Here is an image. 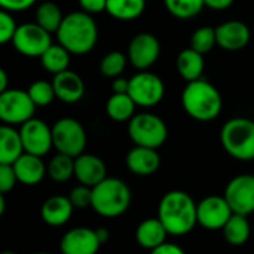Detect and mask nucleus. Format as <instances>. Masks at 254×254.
I'll list each match as a JSON object with an SVG mask.
<instances>
[{
	"mask_svg": "<svg viewBox=\"0 0 254 254\" xmlns=\"http://www.w3.org/2000/svg\"><path fill=\"white\" fill-rule=\"evenodd\" d=\"M198 204L183 190L167 192L158 207V219L165 226L168 235H188L198 225Z\"/></svg>",
	"mask_w": 254,
	"mask_h": 254,
	"instance_id": "nucleus-1",
	"label": "nucleus"
},
{
	"mask_svg": "<svg viewBox=\"0 0 254 254\" xmlns=\"http://www.w3.org/2000/svg\"><path fill=\"white\" fill-rule=\"evenodd\" d=\"M57 34V40L71 55L91 52L98 42V25L92 15L74 10L64 16Z\"/></svg>",
	"mask_w": 254,
	"mask_h": 254,
	"instance_id": "nucleus-2",
	"label": "nucleus"
},
{
	"mask_svg": "<svg viewBox=\"0 0 254 254\" xmlns=\"http://www.w3.org/2000/svg\"><path fill=\"white\" fill-rule=\"evenodd\" d=\"M182 106L185 112L198 122L214 121L223 106L219 89L205 79L188 82L182 92Z\"/></svg>",
	"mask_w": 254,
	"mask_h": 254,
	"instance_id": "nucleus-3",
	"label": "nucleus"
},
{
	"mask_svg": "<svg viewBox=\"0 0 254 254\" xmlns=\"http://www.w3.org/2000/svg\"><path fill=\"white\" fill-rule=\"evenodd\" d=\"M131 189L116 177H106L92 188V208L103 217H119L131 205Z\"/></svg>",
	"mask_w": 254,
	"mask_h": 254,
	"instance_id": "nucleus-4",
	"label": "nucleus"
},
{
	"mask_svg": "<svg viewBox=\"0 0 254 254\" xmlns=\"http://www.w3.org/2000/svg\"><path fill=\"white\" fill-rule=\"evenodd\" d=\"M220 143L225 152L238 161L254 159V121L232 118L220 129Z\"/></svg>",
	"mask_w": 254,
	"mask_h": 254,
	"instance_id": "nucleus-5",
	"label": "nucleus"
},
{
	"mask_svg": "<svg viewBox=\"0 0 254 254\" xmlns=\"http://www.w3.org/2000/svg\"><path fill=\"white\" fill-rule=\"evenodd\" d=\"M128 135L135 146L158 149L168 138V128L162 118L155 113H135L128 122Z\"/></svg>",
	"mask_w": 254,
	"mask_h": 254,
	"instance_id": "nucleus-6",
	"label": "nucleus"
},
{
	"mask_svg": "<svg viewBox=\"0 0 254 254\" xmlns=\"http://www.w3.org/2000/svg\"><path fill=\"white\" fill-rule=\"evenodd\" d=\"M52 140L54 149L58 153L77 158L85 153L86 147V131L83 125L73 118H61L52 125Z\"/></svg>",
	"mask_w": 254,
	"mask_h": 254,
	"instance_id": "nucleus-7",
	"label": "nucleus"
},
{
	"mask_svg": "<svg viewBox=\"0 0 254 254\" xmlns=\"http://www.w3.org/2000/svg\"><path fill=\"white\" fill-rule=\"evenodd\" d=\"M36 104L28 91L9 88L0 92V119L6 125H22L34 118Z\"/></svg>",
	"mask_w": 254,
	"mask_h": 254,
	"instance_id": "nucleus-8",
	"label": "nucleus"
},
{
	"mask_svg": "<svg viewBox=\"0 0 254 254\" xmlns=\"http://www.w3.org/2000/svg\"><path fill=\"white\" fill-rule=\"evenodd\" d=\"M129 97L137 107H153L159 104L165 95V85L162 79L150 71H138L129 79Z\"/></svg>",
	"mask_w": 254,
	"mask_h": 254,
	"instance_id": "nucleus-9",
	"label": "nucleus"
},
{
	"mask_svg": "<svg viewBox=\"0 0 254 254\" xmlns=\"http://www.w3.org/2000/svg\"><path fill=\"white\" fill-rule=\"evenodd\" d=\"M12 43L21 55L30 58H40L45 51L52 45V37L51 33L40 27L37 22H24L18 25Z\"/></svg>",
	"mask_w": 254,
	"mask_h": 254,
	"instance_id": "nucleus-10",
	"label": "nucleus"
},
{
	"mask_svg": "<svg viewBox=\"0 0 254 254\" xmlns=\"http://www.w3.org/2000/svg\"><path fill=\"white\" fill-rule=\"evenodd\" d=\"M159 55H161V43L155 34L147 31L135 34L131 39L127 51L128 61L134 68L140 71L150 68L158 61Z\"/></svg>",
	"mask_w": 254,
	"mask_h": 254,
	"instance_id": "nucleus-11",
	"label": "nucleus"
},
{
	"mask_svg": "<svg viewBox=\"0 0 254 254\" xmlns=\"http://www.w3.org/2000/svg\"><path fill=\"white\" fill-rule=\"evenodd\" d=\"M21 140L24 150L36 156H45L54 147L52 127H49L42 119L33 118L19 127Z\"/></svg>",
	"mask_w": 254,
	"mask_h": 254,
	"instance_id": "nucleus-12",
	"label": "nucleus"
},
{
	"mask_svg": "<svg viewBox=\"0 0 254 254\" xmlns=\"http://www.w3.org/2000/svg\"><path fill=\"white\" fill-rule=\"evenodd\" d=\"M198 225L208 231H222L234 211L225 196L210 195L198 202Z\"/></svg>",
	"mask_w": 254,
	"mask_h": 254,
	"instance_id": "nucleus-13",
	"label": "nucleus"
},
{
	"mask_svg": "<svg viewBox=\"0 0 254 254\" xmlns=\"http://www.w3.org/2000/svg\"><path fill=\"white\" fill-rule=\"evenodd\" d=\"M223 196L234 213L244 216L254 213V174H240L234 177L228 183Z\"/></svg>",
	"mask_w": 254,
	"mask_h": 254,
	"instance_id": "nucleus-14",
	"label": "nucleus"
},
{
	"mask_svg": "<svg viewBox=\"0 0 254 254\" xmlns=\"http://www.w3.org/2000/svg\"><path fill=\"white\" fill-rule=\"evenodd\" d=\"M101 246L97 231L91 228H73L60 241L63 254H97Z\"/></svg>",
	"mask_w": 254,
	"mask_h": 254,
	"instance_id": "nucleus-15",
	"label": "nucleus"
},
{
	"mask_svg": "<svg viewBox=\"0 0 254 254\" xmlns=\"http://www.w3.org/2000/svg\"><path fill=\"white\" fill-rule=\"evenodd\" d=\"M217 46L223 51L235 52L244 49L252 39L249 25L238 19H229L216 27Z\"/></svg>",
	"mask_w": 254,
	"mask_h": 254,
	"instance_id": "nucleus-16",
	"label": "nucleus"
},
{
	"mask_svg": "<svg viewBox=\"0 0 254 254\" xmlns=\"http://www.w3.org/2000/svg\"><path fill=\"white\" fill-rule=\"evenodd\" d=\"M74 177L80 185L94 188L107 177V167L101 158L82 153L74 158Z\"/></svg>",
	"mask_w": 254,
	"mask_h": 254,
	"instance_id": "nucleus-17",
	"label": "nucleus"
},
{
	"mask_svg": "<svg viewBox=\"0 0 254 254\" xmlns=\"http://www.w3.org/2000/svg\"><path fill=\"white\" fill-rule=\"evenodd\" d=\"M55 97L67 104H74L85 95V82L73 70H65L54 76L52 79Z\"/></svg>",
	"mask_w": 254,
	"mask_h": 254,
	"instance_id": "nucleus-18",
	"label": "nucleus"
},
{
	"mask_svg": "<svg viewBox=\"0 0 254 254\" xmlns=\"http://www.w3.org/2000/svg\"><path fill=\"white\" fill-rule=\"evenodd\" d=\"M127 168L140 177H147L155 174L159 170L161 158L156 149L143 147V146H134L125 158Z\"/></svg>",
	"mask_w": 254,
	"mask_h": 254,
	"instance_id": "nucleus-19",
	"label": "nucleus"
},
{
	"mask_svg": "<svg viewBox=\"0 0 254 254\" xmlns=\"http://www.w3.org/2000/svg\"><path fill=\"white\" fill-rule=\"evenodd\" d=\"M12 167L15 170L18 183H22L25 186L39 185L48 173V167L45 165L42 158L31 155V153H27V152H24L12 164Z\"/></svg>",
	"mask_w": 254,
	"mask_h": 254,
	"instance_id": "nucleus-20",
	"label": "nucleus"
},
{
	"mask_svg": "<svg viewBox=\"0 0 254 254\" xmlns=\"http://www.w3.org/2000/svg\"><path fill=\"white\" fill-rule=\"evenodd\" d=\"M73 211H74V207L71 201L68 199V196L54 195L42 204L40 216L46 225L52 228H58V226L65 225L71 219Z\"/></svg>",
	"mask_w": 254,
	"mask_h": 254,
	"instance_id": "nucleus-21",
	"label": "nucleus"
},
{
	"mask_svg": "<svg viewBox=\"0 0 254 254\" xmlns=\"http://www.w3.org/2000/svg\"><path fill=\"white\" fill-rule=\"evenodd\" d=\"M167 235H168V232L158 217L156 219H146L137 226L135 241L140 247L152 252L156 247L167 243Z\"/></svg>",
	"mask_w": 254,
	"mask_h": 254,
	"instance_id": "nucleus-22",
	"label": "nucleus"
},
{
	"mask_svg": "<svg viewBox=\"0 0 254 254\" xmlns=\"http://www.w3.org/2000/svg\"><path fill=\"white\" fill-rule=\"evenodd\" d=\"M24 152L19 129L3 124L0 127V164L12 165Z\"/></svg>",
	"mask_w": 254,
	"mask_h": 254,
	"instance_id": "nucleus-23",
	"label": "nucleus"
},
{
	"mask_svg": "<svg viewBox=\"0 0 254 254\" xmlns=\"http://www.w3.org/2000/svg\"><path fill=\"white\" fill-rule=\"evenodd\" d=\"M176 67L179 74L186 82H193L198 79H202V73L205 68L204 55L192 48L183 49L176 60Z\"/></svg>",
	"mask_w": 254,
	"mask_h": 254,
	"instance_id": "nucleus-24",
	"label": "nucleus"
},
{
	"mask_svg": "<svg viewBox=\"0 0 254 254\" xmlns=\"http://www.w3.org/2000/svg\"><path fill=\"white\" fill-rule=\"evenodd\" d=\"M222 232L228 244L234 247H240L249 241L250 234H252V226H250L247 216L234 213L232 217L225 225V228L222 229Z\"/></svg>",
	"mask_w": 254,
	"mask_h": 254,
	"instance_id": "nucleus-25",
	"label": "nucleus"
},
{
	"mask_svg": "<svg viewBox=\"0 0 254 254\" xmlns=\"http://www.w3.org/2000/svg\"><path fill=\"white\" fill-rule=\"evenodd\" d=\"M137 104L129 94H115L106 103V112L115 122H129L135 115Z\"/></svg>",
	"mask_w": 254,
	"mask_h": 254,
	"instance_id": "nucleus-26",
	"label": "nucleus"
},
{
	"mask_svg": "<svg viewBox=\"0 0 254 254\" xmlns=\"http://www.w3.org/2000/svg\"><path fill=\"white\" fill-rule=\"evenodd\" d=\"M146 0H107L106 12L119 21H132L143 15Z\"/></svg>",
	"mask_w": 254,
	"mask_h": 254,
	"instance_id": "nucleus-27",
	"label": "nucleus"
},
{
	"mask_svg": "<svg viewBox=\"0 0 254 254\" xmlns=\"http://www.w3.org/2000/svg\"><path fill=\"white\" fill-rule=\"evenodd\" d=\"M70 57L71 54L60 43H52L46 51L45 54L40 57V63H42V67L49 71L51 74H58L61 71H65L68 70V65H70Z\"/></svg>",
	"mask_w": 254,
	"mask_h": 254,
	"instance_id": "nucleus-28",
	"label": "nucleus"
},
{
	"mask_svg": "<svg viewBox=\"0 0 254 254\" xmlns=\"http://www.w3.org/2000/svg\"><path fill=\"white\" fill-rule=\"evenodd\" d=\"M34 15H36V22L40 27H43L46 31H49L51 34L58 31V28L65 16V15H63L61 7L57 3L49 1V0L40 3L36 9Z\"/></svg>",
	"mask_w": 254,
	"mask_h": 254,
	"instance_id": "nucleus-29",
	"label": "nucleus"
},
{
	"mask_svg": "<svg viewBox=\"0 0 254 254\" xmlns=\"http://www.w3.org/2000/svg\"><path fill=\"white\" fill-rule=\"evenodd\" d=\"M48 176L57 183L68 182L74 176V158L57 153L48 164Z\"/></svg>",
	"mask_w": 254,
	"mask_h": 254,
	"instance_id": "nucleus-30",
	"label": "nucleus"
},
{
	"mask_svg": "<svg viewBox=\"0 0 254 254\" xmlns=\"http://www.w3.org/2000/svg\"><path fill=\"white\" fill-rule=\"evenodd\" d=\"M167 10L179 19H190L202 12L205 0H164Z\"/></svg>",
	"mask_w": 254,
	"mask_h": 254,
	"instance_id": "nucleus-31",
	"label": "nucleus"
},
{
	"mask_svg": "<svg viewBox=\"0 0 254 254\" xmlns=\"http://www.w3.org/2000/svg\"><path fill=\"white\" fill-rule=\"evenodd\" d=\"M127 63H128V57L125 54L119 51H112L103 57L100 63V71L104 77L116 79L127 68Z\"/></svg>",
	"mask_w": 254,
	"mask_h": 254,
	"instance_id": "nucleus-32",
	"label": "nucleus"
},
{
	"mask_svg": "<svg viewBox=\"0 0 254 254\" xmlns=\"http://www.w3.org/2000/svg\"><path fill=\"white\" fill-rule=\"evenodd\" d=\"M216 45H217L216 28H213L210 25H204V27L196 28L193 31V34L190 36V48L201 52L202 55L210 52Z\"/></svg>",
	"mask_w": 254,
	"mask_h": 254,
	"instance_id": "nucleus-33",
	"label": "nucleus"
},
{
	"mask_svg": "<svg viewBox=\"0 0 254 254\" xmlns=\"http://www.w3.org/2000/svg\"><path fill=\"white\" fill-rule=\"evenodd\" d=\"M27 91L37 107H46L54 101V98H57L52 82H48L45 79L34 80Z\"/></svg>",
	"mask_w": 254,
	"mask_h": 254,
	"instance_id": "nucleus-34",
	"label": "nucleus"
},
{
	"mask_svg": "<svg viewBox=\"0 0 254 254\" xmlns=\"http://www.w3.org/2000/svg\"><path fill=\"white\" fill-rule=\"evenodd\" d=\"M68 199L71 201L74 208H92V188L85 186V185H79L76 188H73L68 193Z\"/></svg>",
	"mask_w": 254,
	"mask_h": 254,
	"instance_id": "nucleus-35",
	"label": "nucleus"
},
{
	"mask_svg": "<svg viewBox=\"0 0 254 254\" xmlns=\"http://www.w3.org/2000/svg\"><path fill=\"white\" fill-rule=\"evenodd\" d=\"M18 30V24L10 12L1 10L0 12V43L6 45L13 40V36Z\"/></svg>",
	"mask_w": 254,
	"mask_h": 254,
	"instance_id": "nucleus-36",
	"label": "nucleus"
},
{
	"mask_svg": "<svg viewBox=\"0 0 254 254\" xmlns=\"http://www.w3.org/2000/svg\"><path fill=\"white\" fill-rule=\"evenodd\" d=\"M16 183H18V179H16L13 167L7 164H0V193L4 195L10 192Z\"/></svg>",
	"mask_w": 254,
	"mask_h": 254,
	"instance_id": "nucleus-37",
	"label": "nucleus"
},
{
	"mask_svg": "<svg viewBox=\"0 0 254 254\" xmlns=\"http://www.w3.org/2000/svg\"><path fill=\"white\" fill-rule=\"evenodd\" d=\"M80 9L89 15H97L101 12H106L107 0H77Z\"/></svg>",
	"mask_w": 254,
	"mask_h": 254,
	"instance_id": "nucleus-38",
	"label": "nucleus"
},
{
	"mask_svg": "<svg viewBox=\"0 0 254 254\" xmlns=\"http://www.w3.org/2000/svg\"><path fill=\"white\" fill-rule=\"evenodd\" d=\"M36 0H0V6L7 12H22L30 9Z\"/></svg>",
	"mask_w": 254,
	"mask_h": 254,
	"instance_id": "nucleus-39",
	"label": "nucleus"
},
{
	"mask_svg": "<svg viewBox=\"0 0 254 254\" xmlns=\"http://www.w3.org/2000/svg\"><path fill=\"white\" fill-rule=\"evenodd\" d=\"M150 254H186L185 250L176 244H171V243H164L162 246L156 247L155 250H152Z\"/></svg>",
	"mask_w": 254,
	"mask_h": 254,
	"instance_id": "nucleus-40",
	"label": "nucleus"
},
{
	"mask_svg": "<svg viewBox=\"0 0 254 254\" xmlns=\"http://www.w3.org/2000/svg\"><path fill=\"white\" fill-rule=\"evenodd\" d=\"M112 88H113V92H115V94H128V89H129V79H125V77L119 76V77L113 79Z\"/></svg>",
	"mask_w": 254,
	"mask_h": 254,
	"instance_id": "nucleus-41",
	"label": "nucleus"
},
{
	"mask_svg": "<svg viewBox=\"0 0 254 254\" xmlns=\"http://www.w3.org/2000/svg\"><path fill=\"white\" fill-rule=\"evenodd\" d=\"M235 0H205V6L213 10H225L234 4Z\"/></svg>",
	"mask_w": 254,
	"mask_h": 254,
	"instance_id": "nucleus-42",
	"label": "nucleus"
},
{
	"mask_svg": "<svg viewBox=\"0 0 254 254\" xmlns=\"http://www.w3.org/2000/svg\"><path fill=\"white\" fill-rule=\"evenodd\" d=\"M97 235H98V240L101 244H106L110 238V234H109V229L107 228H97Z\"/></svg>",
	"mask_w": 254,
	"mask_h": 254,
	"instance_id": "nucleus-43",
	"label": "nucleus"
},
{
	"mask_svg": "<svg viewBox=\"0 0 254 254\" xmlns=\"http://www.w3.org/2000/svg\"><path fill=\"white\" fill-rule=\"evenodd\" d=\"M7 82H9V79H7V73H6V70L0 68V92H3V91L9 89V88H7Z\"/></svg>",
	"mask_w": 254,
	"mask_h": 254,
	"instance_id": "nucleus-44",
	"label": "nucleus"
},
{
	"mask_svg": "<svg viewBox=\"0 0 254 254\" xmlns=\"http://www.w3.org/2000/svg\"><path fill=\"white\" fill-rule=\"evenodd\" d=\"M4 210H6V202H4V195L1 193L0 195V216L4 213Z\"/></svg>",
	"mask_w": 254,
	"mask_h": 254,
	"instance_id": "nucleus-45",
	"label": "nucleus"
},
{
	"mask_svg": "<svg viewBox=\"0 0 254 254\" xmlns=\"http://www.w3.org/2000/svg\"><path fill=\"white\" fill-rule=\"evenodd\" d=\"M1 254H16V253H13V252H3Z\"/></svg>",
	"mask_w": 254,
	"mask_h": 254,
	"instance_id": "nucleus-46",
	"label": "nucleus"
},
{
	"mask_svg": "<svg viewBox=\"0 0 254 254\" xmlns=\"http://www.w3.org/2000/svg\"><path fill=\"white\" fill-rule=\"evenodd\" d=\"M34 254H51V253H46V252H40V253H34Z\"/></svg>",
	"mask_w": 254,
	"mask_h": 254,
	"instance_id": "nucleus-47",
	"label": "nucleus"
}]
</instances>
